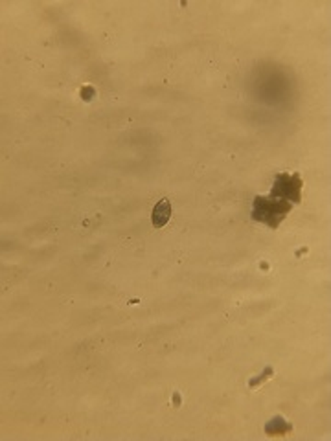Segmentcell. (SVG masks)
Segmentation results:
<instances>
[{
    "instance_id": "3957f363",
    "label": "cell",
    "mask_w": 331,
    "mask_h": 441,
    "mask_svg": "<svg viewBox=\"0 0 331 441\" xmlns=\"http://www.w3.org/2000/svg\"><path fill=\"white\" fill-rule=\"evenodd\" d=\"M169 219H171V203L168 198H162V201H158L157 206L153 208L151 223H153L155 229H162V226L168 224Z\"/></svg>"
},
{
    "instance_id": "277c9868",
    "label": "cell",
    "mask_w": 331,
    "mask_h": 441,
    "mask_svg": "<svg viewBox=\"0 0 331 441\" xmlns=\"http://www.w3.org/2000/svg\"><path fill=\"white\" fill-rule=\"evenodd\" d=\"M269 436H283L287 432H291V425L283 419V417H274L271 423H267V428H265Z\"/></svg>"
},
{
    "instance_id": "7a4b0ae2",
    "label": "cell",
    "mask_w": 331,
    "mask_h": 441,
    "mask_svg": "<svg viewBox=\"0 0 331 441\" xmlns=\"http://www.w3.org/2000/svg\"><path fill=\"white\" fill-rule=\"evenodd\" d=\"M302 177L300 173H278L271 188V197L283 198L287 203L297 204L302 201Z\"/></svg>"
},
{
    "instance_id": "6da1fadb",
    "label": "cell",
    "mask_w": 331,
    "mask_h": 441,
    "mask_svg": "<svg viewBox=\"0 0 331 441\" xmlns=\"http://www.w3.org/2000/svg\"><path fill=\"white\" fill-rule=\"evenodd\" d=\"M291 208V203H287L283 198L256 197L253 203V219L258 223L267 224L271 229H278Z\"/></svg>"
}]
</instances>
